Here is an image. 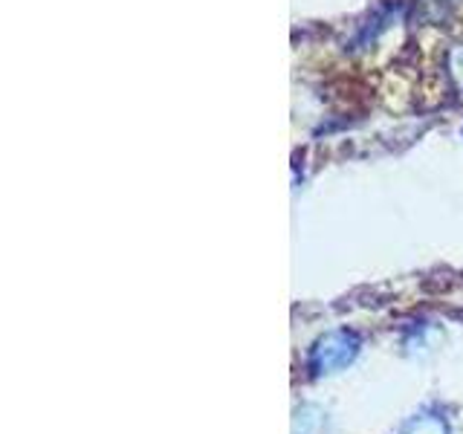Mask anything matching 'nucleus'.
<instances>
[{
    "mask_svg": "<svg viewBox=\"0 0 463 434\" xmlns=\"http://www.w3.org/2000/svg\"><path fill=\"white\" fill-rule=\"evenodd\" d=\"M359 354V339L351 330H333L322 336L310 351V368L313 373H333L345 365H351Z\"/></svg>",
    "mask_w": 463,
    "mask_h": 434,
    "instance_id": "nucleus-1",
    "label": "nucleus"
},
{
    "mask_svg": "<svg viewBox=\"0 0 463 434\" xmlns=\"http://www.w3.org/2000/svg\"><path fill=\"white\" fill-rule=\"evenodd\" d=\"M402 434H446V423L440 417L423 414V417H414L411 423L402 429Z\"/></svg>",
    "mask_w": 463,
    "mask_h": 434,
    "instance_id": "nucleus-2",
    "label": "nucleus"
}]
</instances>
